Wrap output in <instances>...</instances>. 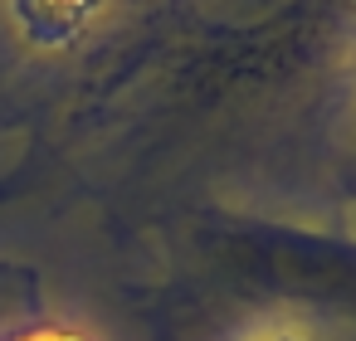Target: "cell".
Returning a JSON list of instances; mask_svg holds the SVG:
<instances>
[{"mask_svg": "<svg viewBox=\"0 0 356 341\" xmlns=\"http://www.w3.org/2000/svg\"><path fill=\"white\" fill-rule=\"evenodd\" d=\"M20 341H79V336H69V331H30Z\"/></svg>", "mask_w": 356, "mask_h": 341, "instance_id": "6da1fadb", "label": "cell"}]
</instances>
